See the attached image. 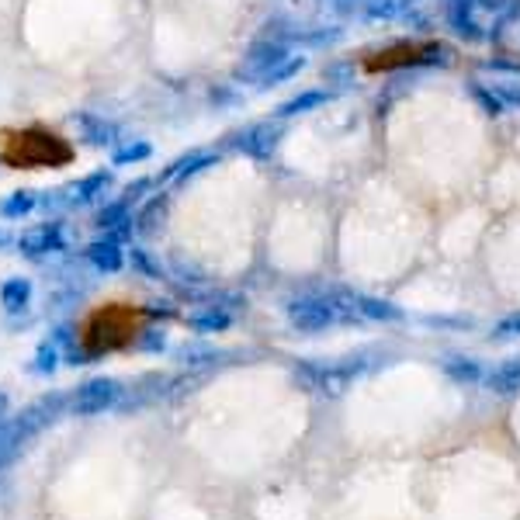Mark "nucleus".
I'll list each match as a JSON object with an SVG mask.
<instances>
[{"mask_svg": "<svg viewBox=\"0 0 520 520\" xmlns=\"http://www.w3.org/2000/svg\"><path fill=\"white\" fill-rule=\"evenodd\" d=\"M14 243H18V237H7V233L0 229V246H14Z\"/></svg>", "mask_w": 520, "mask_h": 520, "instance_id": "28", "label": "nucleus"}, {"mask_svg": "<svg viewBox=\"0 0 520 520\" xmlns=\"http://www.w3.org/2000/svg\"><path fill=\"white\" fill-rule=\"evenodd\" d=\"M74 125H77V132H81V139L87 146H119V125L115 121H108L105 115H97V112H77L74 115Z\"/></svg>", "mask_w": 520, "mask_h": 520, "instance_id": "9", "label": "nucleus"}, {"mask_svg": "<svg viewBox=\"0 0 520 520\" xmlns=\"http://www.w3.org/2000/svg\"><path fill=\"white\" fill-rule=\"evenodd\" d=\"M295 70H302V56H291L288 45L281 39H260L250 45V52L243 56L240 74L246 81L257 83H275L291 77Z\"/></svg>", "mask_w": 520, "mask_h": 520, "instance_id": "1", "label": "nucleus"}, {"mask_svg": "<svg viewBox=\"0 0 520 520\" xmlns=\"http://www.w3.org/2000/svg\"><path fill=\"white\" fill-rule=\"evenodd\" d=\"M4 157L18 167H52V163L70 160V146L56 136H45V132H25V136L11 139Z\"/></svg>", "mask_w": 520, "mask_h": 520, "instance_id": "2", "label": "nucleus"}, {"mask_svg": "<svg viewBox=\"0 0 520 520\" xmlns=\"http://www.w3.org/2000/svg\"><path fill=\"white\" fill-rule=\"evenodd\" d=\"M212 157L208 153H191V157H184V160H177L170 170H167V181H177V177H188V174H195L201 167H208Z\"/></svg>", "mask_w": 520, "mask_h": 520, "instance_id": "19", "label": "nucleus"}, {"mask_svg": "<svg viewBox=\"0 0 520 520\" xmlns=\"http://www.w3.org/2000/svg\"><path fill=\"white\" fill-rule=\"evenodd\" d=\"M108 188H112V170H94V174H83L77 181H70L66 188L45 191L42 205L45 208H81V205L97 201Z\"/></svg>", "mask_w": 520, "mask_h": 520, "instance_id": "5", "label": "nucleus"}, {"mask_svg": "<svg viewBox=\"0 0 520 520\" xmlns=\"http://www.w3.org/2000/svg\"><path fill=\"white\" fill-rule=\"evenodd\" d=\"M358 313L368 320H400L402 316L392 302H378V299H358Z\"/></svg>", "mask_w": 520, "mask_h": 520, "instance_id": "18", "label": "nucleus"}, {"mask_svg": "<svg viewBox=\"0 0 520 520\" xmlns=\"http://www.w3.org/2000/svg\"><path fill=\"white\" fill-rule=\"evenodd\" d=\"M32 295H35L32 281L21 278V275H14V278H7L4 284H0V306H4V316H7V322L14 320V316H25V313H28Z\"/></svg>", "mask_w": 520, "mask_h": 520, "instance_id": "10", "label": "nucleus"}, {"mask_svg": "<svg viewBox=\"0 0 520 520\" xmlns=\"http://www.w3.org/2000/svg\"><path fill=\"white\" fill-rule=\"evenodd\" d=\"M56 368H59V344L49 337V340H42L35 358H32V371L35 375H52Z\"/></svg>", "mask_w": 520, "mask_h": 520, "instance_id": "16", "label": "nucleus"}, {"mask_svg": "<svg viewBox=\"0 0 520 520\" xmlns=\"http://www.w3.org/2000/svg\"><path fill=\"white\" fill-rule=\"evenodd\" d=\"M14 246H18V253H25L28 260H45V257L66 250V229H63V222H56V219L35 222V226H28V229L18 233V243H14Z\"/></svg>", "mask_w": 520, "mask_h": 520, "instance_id": "6", "label": "nucleus"}, {"mask_svg": "<svg viewBox=\"0 0 520 520\" xmlns=\"http://www.w3.org/2000/svg\"><path fill=\"white\" fill-rule=\"evenodd\" d=\"M132 268H136L139 275H146V278H153V281H157V278L163 275L160 268L153 264V257H150V253H146L143 246H132Z\"/></svg>", "mask_w": 520, "mask_h": 520, "instance_id": "22", "label": "nucleus"}, {"mask_svg": "<svg viewBox=\"0 0 520 520\" xmlns=\"http://www.w3.org/2000/svg\"><path fill=\"white\" fill-rule=\"evenodd\" d=\"M278 146V132L271 125H253L240 136V150L250 157H271Z\"/></svg>", "mask_w": 520, "mask_h": 520, "instance_id": "13", "label": "nucleus"}, {"mask_svg": "<svg viewBox=\"0 0 520 520\" xmlns=\"http://www.w3.org/2000/svg\"><path fill=\"white\" fill-rule=\"evenodd\" d=\"M132 222V201L128 198H115L108 201L101 212H97V219H94V226L101 229V233H112V237H121V229Z\"/></svg>", "mask_w": 520, "mask_h": 520, "instance_id": "11", "label": "nucleus"}, {"mask_svg": "<svg viewBox=\"0 0 520 520\" xmlns=\"http://www.w3.org/2000/svg\"><path fill=\"white\" fill-rule=\"evenodd\" d=\"M188 322H191L198 333H215V330H226V326H229V316H226V313H215V306H212L208 313H198V316H191Z\"/></svg>", "mask_w": 520, "mask_h": 520, "instance_id": "20", "label": "nucleus"}, {"mask_svg": "<svg viewBox=\"0 0 520 520\" xmlns=\"http://www.w3.org/2000/svg\"><path fill=\"white\" fill-rule=\"evenodd\" d=\"M284 313H288V322L299 333H320V330L333 326L337 320H344L340 309H337V302L326 299V295H299V299H288Z\"/></svg>", "mask_w": 520, "mask_h": 520, "instance_id": "4", "label": "nucleus"}, {"mask_svg": "<svg viewBox=\"0 0 520 520\" xmlns=\"http://www.w3.org/2000/svg\"><path fill=\"white\" fill-rule=\"evenodd\" d=\"M39 205H42L39 191H32V188H18V191H11L7 198H0V219H7V222H18V219L32 215Z\"/></svg>", "mask_w": 520, "mask_h": 520, "instance_id": "12", "label": "nucleus"}, {"mask_svg": "<svg viewBox=\"0 0 520 520\" xmlns=\"http://www.w3.org/2000/svg\"><path fill=\"white\" fill-rule=\"evenodd\" d=\"M444 45L438 42H423V45H409V42H402V45H392V49H385V52H378L375 59H368V70H396V66H423V63H440L444 59Z\"/></svg>", "mask_w": 520, "mask_h": 520, "instance_id": "7", "label": "nucleus"}, {"mask_svg": "<svg viewBox=\"0 0 520 520\" xmlns=\"http://www.w3.org/2000/svg\"><path fill=\"white\" fill-rule=\"evenodd\" d=\"M406 7H409V0H368V14L371 18H385V21L400 18Z\"/></svg>", "mask_w": 520, "mask_h": 520, "instance_id": "21", "label": "nucleus"}, {"mask_svg": "<svg viewBox=\"0 0 520 520\" xmlns=\"http://www.w3.org/2000/svg\"><path fill=\"white\" fill-rule=\"evenodd\" d=\"M143 347H150V351H157V347H163V337H146V340H139Z\"/></svg>", "mask_w": 520, "mask_h": 520, "instance_id": "27", "label": "nucleus"}, {"mask_svg": "<svg viewBox=\"0 0 520 520\" xmlns=\"http://www.w3.org/2000/svg\"><path fill=\"white\" fill-rule=\"evenodd\" d=\"M125 257H128L125 243H121V237H112V233H101L97 240H90L83 246V260L97 275H119L125 268Z\"/></svg>", "mask_w": 520, "mask_h": 520, "instance_id": "8", "label": "nucleus"}, {"mask_svg": "<svg viewBox=\"0 0 520 520\" xmlns=\"http://www.w3.org/2000/svg\"><path fill=\"white\" fill-rule=\"evenodd\" d=\"M496 333H500V337H514V333H520V316H510V320H503L500 326H496Z\"/></svg>", "mask_w": 520, "mask_h": 520, "instance_id": "26", "label": "nucleus"}, {"mask_svg": "<svg viewBox=\"0 0 520 520\" xmlns=\"http://www.w3.org/2000/svg\"><path fill=\"white\" fill-rule=\"evenodd\" d=\"M485 385L500 396H510V392H520V361H510V364H500L496 371L485 375Z\"/></svg>", "mask_w": 520, "mask_h": 520, "instance_id": "14", "label": "nucleus"}, {"mask_svg": "<svg viewBox=\"0 0 520 520\" xmlns=\"http://www.w3.org/2000/svg\"><path fill=\"white\" fill-rule=\"evenodd\" d=\"M121 396H125V385H121L119 378L94 375V378H87V382H81V385L74 389L70 409H74L77 416H101V413L115 409L121 402Z\"/></svg>", "mask_w": 520, "mask_h": 520, "instance_id": "3", "label": "nucleus"}, {"mask_svg": "<svg viewBox=\"0 0 520 520\" xmlns=\"http://www.w3.org/2000/svg\"><path fill=\"white\" fill-rule=\"evenodd\" d=\"M472 94H476V97H479L482 105H485V112H489V115H500V112H507V101H503L500 94H493V90H485V87H479V83L472 87Z\"/></svg>", "mask_w": 520, "mask_h": 520, "instance_id": "23", "label": "nucleus"}, {"mask_svg": "<svg viewBox=\"0 0 520 520\" xmlns=\"http://www.w3.org/2000/svg\"><path fill=\"white\" fill-rule=\"evenodd\" d=\"M150 157V143L146 139H121L119 146L112 150V163L125 167V163H139Z\"/></svg>", "mask_w": 520, "mask_h": 520, "instance_id": "15", "label": "nucleus"}, {"mask_svg": "<svg viewBox=\"0 0 520 520\" xmlns=\"http://www.w3.org/2000/svg\"><path fill=\"white\" fill-rule=\"evenodd\" d=\"M444 371H447L454 382H479L482 378L479 361H472V358H447L444 361Z\"/></svg>", "mask_w": 520, "mask_h": 520, "instance_id": "17", "label": "nucleus"}, {"mask_svg": "<svg viewBox=\"0 0 520 520\" xmlns=\"http://www.w3.org/2000/svg\"><path fill=\"white\" fill-rule=\"evenodd\" d=\"M320 101H322L320 90H313V94H302V97L288 101V105L281 108V115H299V112H306V108H313V105H320Z\"/></svg>", "mask_w": 520, "mask_h": 520, "instance_id": "24", "label": "nucleus"}, {"mask_svg": "<svg viewBox=\"0 0 520 520\" xmlns=\"http://www.w3.org/2000/svg\"><path fill=\"white\" fill-rule=\"evenodd\" d=\"M7 420H11V396L0 389V440H4V427H7Z\"/></svg>", "mask_w": 520, "mask_h": 520, "instance_id": "25", "label": "nucleus"}]
</instances>
